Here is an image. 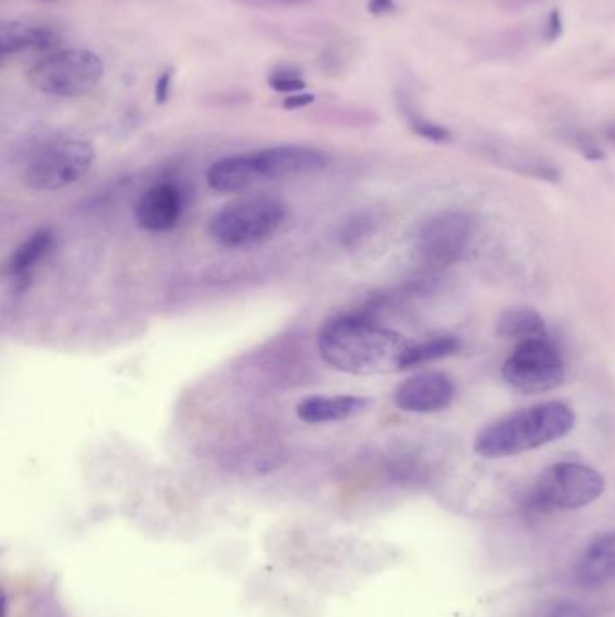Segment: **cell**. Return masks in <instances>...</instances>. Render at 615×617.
Instances as JSON below:
<instances>
[{"label": "cell", "instance_id": "6", "mask_svg": "<svg viewBox=\"0 0 615 617\" xmlns=\"http://www.w3.org/2000/svg\"><path fill=\"white\" fill-rule=\"evenodd\" d=\"M94 159V147L85 139L49 141L29 156L22 181L33 192H60L87 175Z\"/></svg>", "mask_w": 615, "mask_h": 617}, {"label": "cell", "instance_id": "25", "mask_svg": "<svg viewBox=\"0 0 615 617\" xmlns=\"http://www.w3.org/2000/svg\"><path fill=\"white\" fill-rule=\"evenodd\" d=\"M395 11V0H368V13L374 17L390 15Z\"/></svg>", "mask_w": 615, "mask_h": 617}, {"label": "cell", "instance_id": "1", "mask_svg": "<svg viewBox=\"0 0 615 617\" xmlns=\"http://www.w3.org/2000/svg\"><path fill=\"white\" fill-rule=\"evenodd\" d=\"M414 341L386 329L368 314H341L323 325L318 352L334 370L352 376H377L404 370Z\"/></svg>", "mask_w": 615, "mask_h": 617}, {"label": "cell", "instance_id": "19", "mask_svg": "<svg viewBox=\"0 0 615 617\" xmlns=\"http://www.w3.org/2000/svg\"><path fill=\"white\" fill-rule=\"evenodd\" d=\"M408 123L417 136L433 141V143H446L451 139L450 130L442 127L439 123H435V121L426 120L415 112H408Z\"/></svg>", "mask_w": 615, "mask_h": 617}, {"label": "cell", "instance_id": "3", "mask_svg": "<svg viewBox=\"0 0 615 617\" xmlns=\"http://www.w3.org/2000/svg\"><path fill=\"white\" fill-rule=\"evenodd\" d=\"M327 165L322 150L300 145L260 148L215 161L206 181L219 194H237L267 181L316 174Z\"/></svg>", "mask_w": 615, "mask_h": 617}, {"label": "cell", "instance_id": "2", "mask_svg": "<svg viewBox=\"0 0 615 617\" xmlns=\"http://www.w3.org/2000/svg\"><path fill=\"white\" fill-rule=\"evenodd\" d=\"M576 424V414L561 401H547L496 419L475 437L473 450L484 459H504L554 443Z\"/></svg>", "mask_w": 615, "mask_h": 617}, {"label": "cell", "instance_id": "15", "mask_svg": "<svg viewBox=\"0 0 615 617\" xmlns=\"http://www.w3.org/2000/svg\"><path fill=\"white\" fill-rule=\"evenodd\" d=\"M368 399L340 394V396H311L296 406L298 419L307 424L338 423L365 412Z\"/></svg>", "mask_w": 615, "mask_h": 617}, {"label": "cell", "instance_id": "18", "mask_svg": "<svg viewBox=\"0 0 615 617\" xmlns=\"http://www.w3.org/2000/svg\"><path fill=\"white\" fill-rule=\"evenodd\" d=\"M269 87L276 93L296 94L303 91L307 87V83L303 80L298 71H294L291 67H276L273 73L267 78Z\"/></svg>", "mask_w": 615, "mask_h": 617}, {"label": "cell", "instance_id": "26", "mask_svg": "<svg viewBox=\"0 0 615 617\" xmlns=\"http://www.w3.org/2000/svg\"><path fill=\"white\" fill-rule=\"evenodd\" d=\"M314 102L313 94L309 93H296L289 94L287 98H285L284 107L285 109H289V111H293V109H302V107H307V105H311Z\"/></svg>", "mask_w": 615, "mask_h": 617}, {"label": "cell", "instance_id": "14", "mask_svg": "<svg viewBox=\"0 0 615 617\" xmlns=\"http://www.w3.org/2000/svg\"><path fill=\"white\" fill-rule=\"evenodd\" d=\"M55 233L51 230H38L29 235L19 248L11 253L6 273L15 286L26 287L31 278L35 277L37 269L46 262V258L55 249Z\"/></svg>", "mask_w": 615, "mask_h": 617}, {"label": "cell", "instance_id": "12", "mask_svg": "<svg viewBox=\"0 0 615 617\" xmlns=\"http://www.w3.org/2000/svg\"><path fill=\"white\" fill-rule=\"evenodd\" d=\"M62 42L60 33L49 26H31L20 20H8L0 28V55L10 58L22 51L33 53H49L58 51Z\"/></svg>", "mask_w": 615, "mask_h": 617}, {"label": "cell", "instance_id": "21", "mask_svg": "<svg viewBox=\"0 0 615 617\" xmlns=\"http://www.w3.org/2000/svg\"><path fill=\"white\" fill-rule=\"evenodd\" d=\"M172 78H174V69H165L157 76L156 87H154V98L157 103H165L168 100L170 89H172Z\"/></svg>", "mask_w": 615, "mask_h": 617}, {"label": "cell", "instance_id": "28", "mask_svg": "<svg viewBox=\"0 0 615 617\" xmlns=\"http://www.w3.org/2000/svg\"><path fill=\"white\" fill-rule=\"evenodd\" d=\"M280 2H289V0H280Z\"/></svg>", "mask_w": 615, "mask_h": 617}, {"label": "cell", "instance_id": "22", "mask_svg": "<svg viewBox=\"0 0 615 617\" xmlns=\"http://www.w3.org/2000/svg\"><path fill=\"white\" fill-rule=\"evenodd\" d=\"M374 228V221L370 217H359L358 221L352 222L347 231V240H359L367 237Z\"/></svg>", "mask_w": 615, "mask_h": 617}, {"label": "cell", "instance_id": "4", "mask_svg": "<svg viewBox=\"0 0 615 617\" xmlns=\"http://www.w3.org/2000/svg\"><path fill=\"white\" fill-rule=\"evenodd\" d=\"M285 215V204L275 197H246L215 213L208 224V235L222 248H249L273 237L284 224Z\"/></svg>", "mask_w": 615, "mask_h": 617}, {"label": "cell", "instance_id": "20", "mask_svg": "<svg viewBox=\"0 0 615 617\" xmlns=\"http://www.w3.org/2000/svg\"><path fill=\"white\" fill-rule=\"evenodd\" d=\"M543 617H592V614L578 603L563 601V603H556L551 608H547Z\"/></svg>", "mask_w": 615, "mask_h": 617}, {"label": "cell", "instance_id": "24", "mask_svg": "<svg viewBox=\"0 0 615 617\" xmlns=\"http://www.w3.org/2000/svg\"><path fill=\"white\" fill-rule=\"evenodd\" d=\"M578 147L579 150H581V154L587 157V159H590V161H601V159H605V152L597 147L594 141H590V139H579Z\"/></svg>", "mask_w": 615, "mask_h": 617}, {"label": "cell", "instance_id": "7", "mask_svg": "<svg viewBox=\"0 0 615 617\" xmlns=\"http://www.w3.org/2000/svg\"><path fill=\"white\" fill-rule=\"evenodd\" d=\"M103 69L100 56L89 49H58L29 69V82L47 96L80 98L98 87Z\"/></svg>", "mask_w": 615, "mask_h": 617}, {"label": "cell", "instance_id": "5", "mask_svg": "<svg viewBox=\"0 0 615 617\" xmlns=\"http://www.w3.org/2000/svg\"><path fill=\"white\" fill-rule=\"evenodd\" d=\"M603 491L605 479L599 471L578 462H558L538 475L527 507L534 513L572 511L596 502Z\"/></svg>", "mask_w": 615, "mask_h": 617}, {"label": "cell", "instance_id": "27", "mask_svg": "<svg viewBox=\"0 0 615 617\" xmlns=\"http://www.w3.org/2000/svg\"><path fill=\"white\" fill-rule=\"evenodd\" d=\"M605 136L610 143H614L615 145V123H612V125H608V127H606Z\"/></svg>", "mask_w": 615, "mask_h": 617}, {"label": "cell", "instance_id": "23", "mask_svg": "<svg viewBox=\"0 0 615 617\" xmlns=\"http://www.w3.org/2000/svg\"><path fill=\"white\" fill-rule=\"evenodd\" d=\"M563 33V20H561L560 11H551V17L547 20V28H545V40L547 42H556Z\"/></svg>", "mask_w": 615, "mask_h": 617}, {"label": "cell", "instance_id": "11", "mask_svg": "<svg viewBox=\"0 0 615 617\" xmlns=\"http://www.w3.org/2000/svg\"><path fill=\"white\" fill-rule=\"evenodd\" d=\"M183 210V190L172 181H161L150 186L147 192L139 197L134 219L141 230L165 233L174 230L183 217Z\"/></svg>", "mask_w": 615, "mask_h": 617}, {"label": "cell", "instance_id": "13", "mask_svg": "<svg viewBox=\"0 0 615 617\" xmlns=\"http://www.w3.org/2000/svg\"><path fill=\"white\" fill-rule=\"evenodd\" d=\"M574 578L581 587L596 589L615 578V531L596 536L579 556Z\"/></svg>", "mask_w": 615, "mask_h": 617}, {"label": "cell", "instance_id": "8", "mask_svg": "<svg viewBox=\"0 0 615 617\" xmlns=\"http://www.w3.org/2000/svg\"><path fill=\"white\" fill-rule=\"evenodd\" d=\"M502 376L524 394H543L560 387L565 363L560 350L547 336L520 341L505 360Z\"/></svg>", "mask_w": 615, "mask_h": 617}, {"label": "cell", "instance_id": "17", "mask_svg": "<svg viewBox=\"0 0 615 617\" xmlns=\"http://www.w3.org/2000/svg\"><path fill=\"white\" fill-rule=\"evenodd\" d=\"M460 349L459 338L455 336H433L430 340L414 341V345L408 350L406 360H404V370L414 369L424 363H432V361L444 360L448 356H453Z\"/></svg>", "mask_w": 615, "mask_h": 617}, {"label": "cell", "instance_id": "10", "mask_svg": "<svg viewBox=\"0 0 615 617\" xmlns=\"http://www.w3.org/2000/svg\"><path fill=\"white\" fill-rule=\"evenodd\" d=\"M455 385L442 372H423L406 379L395 390L394 403L408 414H433L451 405Z\"/></svg>", "mask_w": 615, "mask_h": 617}, {"label": "cell", "instance_id": "16", "mask_svg": "<svg viewBox=\"0 0 615 617\" xmlns=\"http://www.w3.org/2000/svg\"><path fill=\"white\" fill-rule=\"evenodd\" d=\"M496 336L504 340H529L538 336H547L545 320L533 307H511L496 320Z\"/></svg>", "mask_w": 615, "mask_h": 617}, {"label": "cell", "instance_id": "9", "mask_svg": "<svg viewBox=\"0 0 615 617\" xmlns=\"http://www.w3.org/2000/svg\"><path fill=\"white\" fill-rule=\"evenodd\" d=\"M473 235V221L468 213L446 210L424 222L417 235V251L424 264L448 268L464 257Z\"/></svg>", "mask_w": 615, "mask_h": 617}]
</instances>
